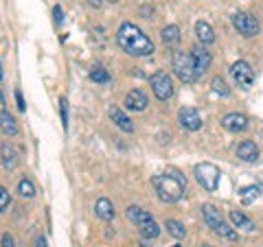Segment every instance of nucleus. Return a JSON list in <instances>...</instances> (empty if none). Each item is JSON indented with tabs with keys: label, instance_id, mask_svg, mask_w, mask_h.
I'll use <instances>...</instances> for the list:
<instances>
[{
	"label": "nucleus",
	"instance_id": "2f4dec72",
	"mask_svg": "<svg viewBox=\"0 0 263 247\" xmlns=\"http://www.w3.org/2000/svg\"><path fill=\"white\" fill-rule=\"evenodd\" d=\"M0 247H15L13 245V236L9 232H5L3 234V241H0Z\"/></svg>",
	"mask_w": 263,
	"mask_h": 247
},
{
	"label": "nucleus",
	"instance_id": "9d476101",
	"mask_svg": "<svg viewBox=\"0 0 263 247\" xmlns=\"http://www.w3.org/2000/svg\"><path fill=\"white\" fill-rule=\"evenodd\" d=\"M191 55H193V61H195V70H197V77H200V75H204V72L209 70L211 61H213L211 53H209V51H206V48H204V46H195L193 51H191Z\"/></svg>",
	"mask_w": 263,
	"mask_h": 247
},
{
	"label": "nucleus",
	"instance_id": "6e6552de",
	"mask_svg": "<svg viewBox=\"0 0 263 247\" xmlns=\"http://www.w3.org/2000/svg\"><path fill=\"white\" fill-rule=\"evenodd\" d=\"M221 125H224V129L233 131V134H241V131L248 129V118L239 112H230L221 118Z\"/></svg>",
	"mask_w": 263,
	"mask_h": 247
},
{
	"label": "nucleus",
	"instance_id": "c85d7f7f",
	"mask_svg": "<svg viewBox=\"0 0 263 247\" xmlns=\"http://www.w3.org/2000/svg\"><path fill=\"white\" fill-rule=\"evenodd\" d=\"M9 203H11V195H9V191H7L5 186H0V212H5L7 208H9Z\"/></svg>",
	"mask_w": 263,
	"mask_h": 247
},
{
	"label": "nucleus",
	"instance_id": "ddd939ff",
	"mask_svg": "<svg viewBox=\"0 0 263 247\" xmlns=\"http://www.w3.org/2000/svg\"><path fill=\"white\" fill-rule=\"evenodd\" d=\"M200 210H202V219H204V223H206L211 230H215V228H219L221 223H224V219H221V212L215 208V205L204 203Z\"/></svg>",
	"mask_w": 263,
	"mask_h": 247
},
{
	"label": "nucleus",
	"instance_id": "f257e3e1",
	"mask_svg": "<svg viewBox=\"0 0 263 247\" xmlns=\"http://www.w3.org/2000/svg\"><path fill=\"white\" fill-rule=\"evenodd\" d=\"M117 44L132 57H147L154 53V42L132 22H123L119 27Z\"/></svg>",
	"mask_w": 263,
	"mask_h": 247
},
{
	"label": "nucleus",
	"instance_id": "c756f323",
	"mask_svg": "<svg viewBox=\"0 0 263 247\" xmlns=\"http://www.w3.org/2000/svg\"><path fill=\"white\" fill-rule=\"evenodd\" d=\"M60 114H62L64 129H68V101H66V98H62V101H60Z\"/></svg>",
	"mask_w": 263,
	"mask_h": 247
},
{
	"label": "nucleus",
	"instance_id": "423d86ee",
	"mask_svg": "<svg viewBox=\"0 0 263 247\" xmlns=\"http://www.w3.org/2000/svg\"><path fill=\"white\" fill-rule=\"evenodd\" d=\"M233 27L237 29V33L243 37H254L259 33V20L254 18L252 13H246V11H239L233 15Z\"/></svg>",
	"mask_w": 263,
	"mask_h": 247
},
{
	"label": "nucleus",
	"instance_id": "20e7f679",
	"mask_svg": "<svg viewBox=\"0 0 263 247\" xmlns=\"http://www.w3.org/2000/svg\"><path fill=\"white\" fill-rule=\"evenodd\" d=\"M219 169L215 167V164H211V162H202V164H197L195 167V179H197V184H200L204 191H217V186H219Z\"/></svg>",
	"mask_w": 263,
	"mask_h": 247
},
{
	"label": "nucleus",
	"instance_id": "aec40b11",
	"mask_svg": "<svg viewBox=\"0 0 263 247\" xmlns=\"http://www.w3.org/2000/svg\"><path fill=\"white\" fill-rule=\"evenodd\" d=\"M230 221H233L235 228H241V230H248V232H252L254 230V223L250 217H246L241 210H230Z\"/></svg>",
	"mask_w": 263,
	"mask_h": 247
},
{
	"label": "nucleus",
	"instance_id": "4c0bfd02",
	"mask_svg": "<svg viewBox=\"0 0 263 247\" xmlns=\"http://www.w3.org/2000/svg\"><path fill=\"white\" fill-rule=\"evenodd\" d=\"M0 101H3V96H0Z\"/></svg>",
	"mask_w": 263,
	"mask_h": 247
},
{
	"label": "nucleus",
	"instance_id": "412c9836",
	"mask_svg": "<svg viewBox=\"0 0 263 247\" xmlns=\"http://www.w3.org/2000/svg\"><path fill=\"white\" fill-rule=\"evenodd\" d=\"M164 46H178L180 44V29L176 24H169V27H164L162 33H160Z\"/></svg>",
	"mask_w": 263,
	"mask_h": 247
},
{
	"label": "nucleus",
	"instance_id": "7c9ffc66",
	"mask_svg": "<svg viewBox=\"0 0 263 247\" xmlns=\"http://www.w3.org/2000/svg\"><path fill=\"white\" fill-rule=\"evenodd\" d=\"M53 18H55V24H62V22H64V11H62L60 5L53 7Z\"/></svg>",
	"mask_w": 263,
	"mask_h": 247
},
{
	"label": "nucleus",
	"instance_id": "5701e85b",
	"mask_svg": "<svg viewBox=\"0 0 263 247\" xmlns=\"http://www.w3.org/2000/svg\"><path fill=\"white\" fill-rule=\"evenodd\" d=\"M164 228H167V232H169L171 236H176V238H184V236H186L184 225L180 223V221H176V219H167V223H164Z\"/></svg>",
	"mask_w": 263,
	"mask_h": 247
},
{
	"label": "nucleus",
	"instance_id": "4468645a",
	"mask_svg": "<svg viewBox=\"0 0 263 247\" xmlns=\"http://www.w3.org/2000/svg\"><path fill=\"white\" fill-rule=\"evenodd\" d=\"M237 158L243 162H257L259 160V147L252 142V140H243V142L237 147Z\"/></svg>",
	"mask_w": 263,
	"mask_h": 247
},
{
	"label": "nucleus",
	"instance_id": "dca6fc26",
	"mask_svg": "<svg viewBox=\"0 0 263 247\" xmlns=\"http://www.w3.org/2000/svg\"><path fill=\"white\" fill-rule=\"evenodd\" d=\"M108 114H110V120H112L121 131H125V134H132V131H134V125H132V120H129L119 108H110Z\"/></svg>",
	"mask_w": 263,
	"mask_h": 247
},
{
	"label": "nucleus",
	"instance_id": "cd10ccee",
	"mask_svg": "<svg viewBox=\"0 0 263 247\" xmlns=\"http://www.w3.org/2000/svg\"><path fill=\"white\" fill-rule=\"evenodd\" d=\"M90 79L97 81V84H108L110 75H108V70H103V68H95L92 72H90Z\"/></svg>",
	"mask_w": 263,
	"mask_h": 247
},
{
	"label": "nucleus",
	"instance_id": "6ab92c4d",
	"mask_svg": "<svg viewBox=\"0 0 263 247\" xmlns=\"http://www.w3.org/2000/svg\"><path fill=\"white\" fill-rule=\"evenodd\" d=\"M0 131L5 136H15L18 134V122L9 112H0Z\"/></svg>",
	"mask_w": 263,
	"mask_h": 247
},
{
	"label": "nucleus",
	"instance_id": "1a4fd4ad",
	"mask_svg": "<svg viewBox=\"0 0 263 247\" xmlns=\"http://www.w3.org/2000/svg\"><path fill=\"white\" fill-rule=\"evenodd\" d=\"M178 118H180V125L189 131H197L202 127L200 114H197V110H193V108H182L178 112Z\"/></svg>",
	"mask_w": 263,
	"mask_h": 247
},
{
	"label": "nucleus",
	"instance_id": "58836bf2",
	"mask_svg": "<svg viewBox=\"0 0 263 247\" xmlns=\"http://www.w3.org/2000/svg\"><path fill=\"white\" fill-rule=\"evenodd\" d=\"M204 247H209V245H204Z\"/></svg>",
	"mask_w": 263,
	"mask_h": 247
},
{
	"label": "nucleus",
	"instance_id": "e433bc0d",
	"mask_svg": "<svg viewBox=\"0 0 263 247\" xmlns=\"http://www.w3.org/2000/svg\"><path fill=\"white\" fill-rule=\"evenodd\" d=\"M174 247H180V245H174Z\"/></svg>",
	"mask_w": 263,
	"mask_h": 247
},
{
	"label": "nucleus",
	"instance_id": "2eb2a0df",
	"mask_svg": "<svg viewBox=\"0 0 263 247\" xmlns=\"http://www.w3.org/2000/svg\"><path fill=\"white\" fill-rule=\"evenodd\" d=\"M95 215L101 219V221H112L114 219V205L108 197H101V199H97L95 203Z\"/></svg>",
	"mask_w": 263,
	"mask_h": 247
},
{
	"label": "nucleus",
	"instance_id": "a878e982",
	"mask_svg": "<svg viewBox=\"0 0 263 247\" xmlns=\"http://www.w3.org/2000/svg\"><path fill=\"white\" fill-rule=\"evenodd\" d=\"M213 232H215L217 236H221V238H226V241H237V232H235V228H230V225H226V223H221L219 228H215L213 230Z\"/></svg>",
	"mask_w": 263,
	"mask_h": 247
},
{
	"label": "nucleus",
	"instance_id": "bb28decb",
	"mask_svg": "<svg viewBox=\"0 0 263 247\" xmlns=\"http://www.w3.org/2000/svg\"><path fill=\"white\" fill-rule=\"evenodd\" d=\"M211 88H213V92L219 94V96H228V94H230V90H228V86H226V81L221 79V77H213Z\"/></svg>",
	"mask_w": 263,
	"mask_h": 247
},
{
	"label": "nucleus",
	"instance_id": "f704fd0d",
	"mask_svg": "<svg viewBox=\"0 0 263 247\" xmlns=\"http://www.w3.org/2000/svg\"><path fill=\"white\" fill-rule=\"evenodd\" d=\"M88 5H90V7H95V9H99V7L103 5V0H88Z\"/></svg>",
	"mask_w": 263,
	"mask_h": 247
},
{
	"label": "nucleus",
	"instance_id": "7ed1b4c3",
	"mask_svg": "<svg viewBox=\"0 0 263 247\" xmlns=\"http://www.w3.org/2000/svg\"><path fill=\"white\" fill-rule=\"evenodd\" d=\"M171 68H174L176 77L182 84H193L197 79V70H195V61L191 53H174L171 57Z\"/></svg>",
	"mask_w": 263,
	"mask_h": 247
},
{
	"label": "nucleus",
	"instance_id": "72a5a7b5",
	"mask_svg": "<svg viewBox=\"0 0 263 247\" xmlns=\"http://www.w3.org/2000/svg\"><path fill=\"white\" fill-rule=\"evenodd\" d=\"M35 247H48L46 238H44V236H37V238H35Z\"/></svg>",
	"mask_w": 263,
	"mask_h": 247
},
{
	"label": "nucleus",
	"instance_id": "b1692460",
	"mask_svg": "<svg viewBox=\"0 0 263 247\" xmlns=\"http://www.w3.org/2000/svg\"><path fill=\"white\" fill-rule=\"evenodd\" d=\"M18 193H20V197H24V199H33V197H35V186H33L31 179L24 177L18 182Z\"/></svg>",
	"mask_w": 263,
	"mask_h": 247
},
{
	"label": "nucleus",
	"instance_id": "f03ea898",
	"mask_svg": "<svg viewBox=\"0 0 263 247\" xmlns=\"http://www.w3.org/2000/svg\"><path fill=\"white\" fill-rule=\"evenodd\" d=\"M152 184L158 193V199L164 203H176L186 193V182L178 173H162V175H154Z\"/></svg>",
	"mask_w": 263,
	"mask_h": 247
},
{
	"label": "nucleus",
	"instance_id": "f3484780",
	"mask_svg": "<svg viewBox=\"0 0 263 247\" xmlns=\"http://www.w3.org/2000/svg\"><path fill=\"white\" fill-rule=\"evenodd\" d=\"M195 35H197V39L202 42V46H204V44H213V42H215V31H213L211 24H209V22H204V20L195 22Z\"/></svg>",
	"mask_w": 263,
	"mask_h": 247
},
{
	"label": "nucleus",
	"instance_id": "4be33fe9",
	"mask_svg": "<svg viewBox=\"0 0 263 247\" xmlns=\"http://www.w3.org/2000/svg\"><path fill=\"white\" fill-rule=\"evenodd\" d=\"M259 193H261V188L257 186V184H252V186H243L241 191H239V199H241V203H252L254 199L259 197Z\"/></svg>",
	"mask_w": 263,
	"mask_h": 247
},
{
	"label": "nucleus",
	"instance_id": "a211bd4d",
	"mask_svg": "<svg viewBox=\"0 0 263 247\" xmlns=\"http://www.w3.org/2000/svg\"><path fill=\"white\" fill-rule=\"evenodd\" d=\"M127 219L132 221V223H136V225H143V223H149V221H154L149 212L143 210V208H138V205H129V208H127Z\"/></svg>",
	"mask_w": 263,
	"mask_h": 247
},
{
	"label": "nucleus",
	"instance_id": "39448f33",
	"mask_svg": "<svg viewBox=\"0 0 263 247\" xmlns=\"http://www.w3.org/2000/svg\"><path fill=\"white\" fill-rule=\"evenodd\" d=\"M149 86H152L158 101H169V98L174 96V79H171L164 70L154 72V75L149 77Z\"/></svg>",
	"mask_w": 263,
	"mask_h": 247
},
{
	"label": "nucleus",
	"instance_id": "473e14b6",
	"mask_svg": "<svg viewBox=\"0 0 263 247\" xmlns=\"http://www.w3.org/2000/svg\"><path fill=\"white\" fill-rule=\"evenodd\" d=\"M15 101H18V110H20V112L27 110V105H24V98H22V92H20V90H15Z\"/></svg>",
	"mask_w": 263,
	"mask_h": 247
},
{
	"label": "nucleus",
	"instance_id": "9b49d317",
	"mask_svg": "<svg viewBox=\"0 0 263 247\" xmlns=\"http://www.w3.org/2000/svg\"><path fill=\"white\" fill-rule=\"evenodd\" d=\"M0 158H3V167L7 171H13L20 162V155H18V151H15V147L11 142H5L3 147H0Z\"/></svg>",
	"mask_w": 263,
	"mask_h": 247
},
{
	"label": "nucleus",
	"instance_id": "0eeeda50",
	"mask_svg": "<svg viewBox=\"0 0 263 247\" xmlns=\"http://www.w3.org/2000/svg\"><path fill=\"white\" fill-rule=\"evenodd\" d=\"M230 77H233V81L237 86H239L241 90H248L252 84H254V72L250 68V64L248 61H235L233 66H230Z\"/></svg>",
	"mask_w": 263,
	"mask_h": 247
},
{
	"label": "nucleus",
	"instance_id": "c9c22d12",
	"mask_svg": "<svg viewBox=\"0 0 263 247\" xmlns=\"http://www.w3.org/2000/svg\"><path fill=\"white\" fill-rule=\"evenodd\" d=\"M3 77H5V75H3V66H0V79H3Z\"/></svg>",
	"mask_w": 263,
	"mask_h": 247
},
{
	"label": "nucleus",
	"instance_id": "f8f14e48",
	"mask_svg": "<svg viewBox=\"0 0 263 247\" xmlns=\"http://www.w3.org/2000/svg\"><path fill=\"white\" fill-rule=\"evenodd\" d=\"M149 101H147V94L143 90H132V92L125 96V108L127 110H134V112H143Z\"/></svg>",
	"mask_w": 263,
	"mask_h": 247
},
{
	"label": "nucleus",
	"instance_id": "393cba45",
	"mask_svg": "<svg viewBox=\"0 0 263 247\" xmlns=\"http://www.w3.org/2000/svg\"><path fill=\"white\" fill-rule=\"evenodd\" d=\"M138 228H141V234L145 238H158V234H160V228H158L156 221H149V223H143V225H138Z\"/></svg>",
	"mask_w": 263,
	"mask_h": 247
}]
</instances>
